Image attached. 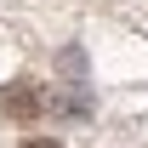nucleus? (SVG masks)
Segmentation results:
<instances>
[{
    "instance_id": "obj_1",
    "label": "nucleus",
    "mask_w": 148,
    "mask_h": 148,
    "mask_svg": "<svg viewBox=\"0 0 148 148\" xmlns=\"http://www.w3.org/2000/svg\"><path fill=\"white\" fill-rule=\"evenodd\" d=\"M0 108L12 114V120H40V114H46V86H34V80H12V86L0 91Z\"/></svg>"
},
{
    "instance_id": "obj_2",
    "label": "nucleus",
    "mask_w": 148,
    "mask_h": 148,
    "mask_svg": "<svg viewBox=\"0 0 148 148\" xmlns=\"http://www.w3.org/2000/svg\"><path fill=\"white\" fill-rule=\"evenodd\" d=\"M23 148H57V143H51V137H29Z\"/></svg>"
}]
</instances>
